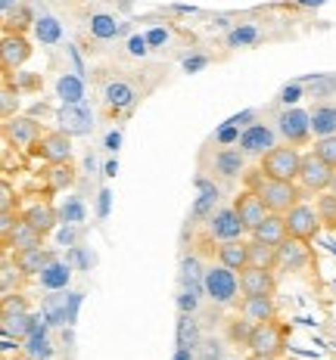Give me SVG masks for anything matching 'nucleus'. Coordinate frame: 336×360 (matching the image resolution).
<instances>
[{
    "label": "nucleus",
    "instance_id": "412c9836",
    "mask_svg": "<svg viewBox=\"0 0 336 360\" xmlns=\"http://www.w3.org/2000/svg\"><path fill=\"white\" fill-rule=\"evenodd\" d=\"M240 314L249 323H265V320H274V298L271 295H252V298H243L240 304Z\"/></svg>",
    "mask_w": 336,
    "mask_h": 360
},
{
    "label": "nucleus",
    "instance_id": "c03bdc74",
    "mask_svg": "<svg viewBox=\"0 0 336 360\" xmlns=\"http://www.w3.org/2000/svg\"><path fill=\"white\" fill-rule=\"evenodd\" d=\"M178 304H181V311L184 314H193V311H197V292H193V289H184L181 292V298H178Z\"/></svg>",
    "mask_w": 336,
    "mask_h": 360
},
{
    "label": "nucleus",
    "instance_id": "ea45409f",
    "mask_svg": "<svg viewBox=\"0 0 336 360\" xmlns=\"http://www.w3.org/2000/svg\"><path fill=\"white\" fill-rule=\"evenodd\" d=\"M315 153L336 171V134H330V137H321L315 143Z\"/></svg>",
    "mask_w": 336,
    "mask_h": 360
},
{
    "label": "nucleus",
    "instance_id": "473e14b6",
    "mask_svg": "<svg viewBox=\"0 0 336 360\" xmlns=\"http://www.w3.org/2000/svg\"><path fill=\"white\" fill-rule=\"evenodd\" d=\"M35 34L41 44H56L63 37V28H59V22L54 16H41L35 19Z\"/></svg>",
    "mask_w": 336,
    "mask_h": 360
},
{
    "label": "nucleus",
    "instance_id": "6e6552de",
    "mask_svg": "<svg viewBox=\"0 0 336 360\" xmlns=\"http://www.w3.org/2000/svg\"><path fill=\"white\" fill-rule=\"evenodd\" d=\"M330 177H333V168L321 159L318 153H309L302 155V171H299V184L311 193H321V190H330Z\"/></svg>",
    "mask_w": 336,
    "mask_h": 360
},
{
    "label": "nucleus",
    "instance_id": "2eb2a0df",
    "mask_svg": "<svg viewBox=\"0 0 336 360\" xmlns=\"http://www.w3.org/2000/svg\"><path fill=\"white\" fill-rule=\"evenodd\" d=\"M54 261H56V255L41 249V245H37V249H25V252L13 255V264H16V270L22 276H41L44 270L54 264Z\"/></svg>",
    "mask_w": 336,
    "mask_h": 360
},
{
    "label": "nucleus",
    "instance_id": "39448f33",
    "mask_svg": "<svg viewBox=\"0 0 336 360\" xmlns=\"http://www.w3.org/2000/svg\"><path fill=\"white\" fill-rule=\"evenodd\" d=\"M32 155L50 162V165H63L72 159V137L66 131H47L41 140L32 146Z\"/></svg>",
    "mask_w": 336,
    "mask_h": 360
},
{
    "label": "nucleus",
    "instance_id": "c756f323",
    "mask_svg": "<svg viewBox=\"0 0 336 360\" xmlns=\"http://www.w3.org/2000/svg\"><path fill=\"white\" fill-rule=\"evenodd\" d=\"M199 345V326L197 320L190 317V314H184L181 320H178V348H197Z\"/></svg>",
    "mask_w": 336,
    "mask_h": 360
},
{
    "label": "nucleus",
    "instance_id": "f03ea898",
    "mask_svg": "<svg viewBox=\"0 0 336 360\" xmlns=\"http://www.w3.org/2000/svg\"><path fill=\"white\" fill-rule=\"evenodd\" d=\"M261 171H265V177H274V180H299L302 155H299V149L290 146V143L274 146L261 155Z\"/></svg>",
    "mask_w": 336,
    "mask_h": 360
},
{
    "label": "nucleus",
    "instance_id": "6ab92c4d",
    "mask_svg": "<svg viewBox=\"0 0 336 360\" xmlns=\"http://www.w3.org/2000/svg\"><path fill=\"white\" fill-rule=\"evenodd\" d=\"M22 221L25 224H32L35 230H41L44 236L50 233V230L56 227V221H59V212L50 202H35V205H28L25 212H22Z\"/></svg>",
    "mask_w": 336,
    "mask_h": 360
},
{
    "label": "nucleus",
    "instance_id": "f8f14e48",
    "mask_svg": "<svg viewBox=\"0 0 336 360\" xmlns=\"http://www.w3.org/2000/svg\"><path fill=\"white\" fill-rule=\"evenodd\" d=\"M274 270H265V267H246L240 270V292L246 298L252 295H274Z\"/></svg>",
    "mask_w": 336,
    "mask_h": 360
},
{
    "label": "nucleus",
    "instance_id": "052dcab7",
    "mask_svg": "<svg viewBox=\"0 0 336 360\" xmlns=\"http://www.w3.org/2000/svg\"><path fill=\"white\" fill-rule=\"evenodd\" d=\"M175 360H193V351L190 348H181V351H178V357Z\"/></svg>",
    "mask_w": 336,
    "mask_h": 360
},
{
    "label": "nucleus",
    "instance_id": "ddd939ff",
    "mask_svg": "<svg viewBox=\"0 0 336 360\" xmlns=\"http://www.w3.org/2000/svg\"><path fill=\"white\" fill-rule=\"evenodd\" d=\"M274 146H278V137H274V131L268 124H249L240 134V149L246 155H265Z\"/></svg>",
    "mask_w": 336,
    "mask_h": 360
},
{
    "label": "nucleus",
    "instance_id": "cd10ccee",
    "mask_svg": "<svg viewBox=\"0 0 336 360\" xmlns=\"http://www.w3.org/2000/svg\"><path fill=\"white\" fill-rule=\"evenodd\" d=\"M197 190H199V199H197V205H193V217H206L215 208V202H218V190H215V184H209L206 177L197 180Z\"/></svg>",
    "mask_w": 336,
    "mask_h": 360
},
{
    "label": "nucleus",
    "instance_id": "b1692460",
    "mask_svg": "<svg viewBox=\"0 0 336 360\" xmlns=\"http://www.w3.org/2000/svg\"><path fill=\"white\" fill-rule=\"evenodd\" d=\"M311 134H315L318 140L336 134V106L333 103H321V106L311 109Z\"/></svg>",
    "mask_w": 336,
    "mask_h": 360
},
{
    "label": "nucleus",
    "instance_id": "5fc2aeb1",
    "mask_svg": "<svg viewBox=\"0 0 336 360\" xmlns=\"http://www.w3.org/2000/svg\"><path fill=\"white\" fill-rule=\"evenodd\" d=\"M75 224H69V227H66V230H59V243H63V245H72L75 243Z\"/></svg>",
    "mask_w": 336,
    "mask_h": 360
},
{
    "label": "nucleus",
    "instance_id": "79ce46f5",
    "mask_svg": "<svg viewBox=\"0 0 336 360\" xmlns=\"http://www.w3.org/2000/svg\"><path fill=\"white\" fill-rule=\"evenodd\" d=\"M252 326H256V323H249V320H234V323H230V329H228V333H230V339H234V342H243V345H249V335H252Z\"/></svg>",
    "mask_w": 336,
    "mask_h": 360
},
{
    "label": "nucleus",
    "instance_id": "de8ad7c7",
    "mask_svg": "<svg viewBox=\"0 0 336 360\" xmlns=\"http://www.w3.org/2000/svg\"><path fill=\"white\" fill-rule=\"evenodd\" d=\"M147 37H131V41H128V53L131 56H144L147 53Z\"/></svg>",
    "mask_w": 336,
    "mask_h": 360
},
{
    "label": "nucleus",
    "instance_id": "aec40b11",
    "mask_svg": "<svg viewBox=\"0 0 336 360\" xmlns=\"http://www.w3.org/2000/svg\"><path fill=\"white\" fill-rule=\"evenodd\" d=\"M287 236H290V233H287V217H283V214H274V212L268 214L256 230H252V239H261V243H268V245H280Z\"/></svg>",
    "mask_w": 336,
    "mask_h": 360
},
{
    "label": "nucleus",
    "instance_id": "bb28decb",
    "mask_svg": "<svg viewBox=\"0 0 336 360\" xmlns=\"http://www.w3.org/2000/svg\"><path fill=\"white\" fill-rule=\"evenodd\" d=\"M249 267L274 270L278 267V245H268V243H261V239H252L249 243Z\"/></svg>",
    "mask_w": 336,
    "mask_h": 360
},
{
    "label": "nucleus",
    "instance_id": "393cba45",
    "mask_svg": "<svg viewBox=\"0 0 336 360\" xmlns=\"http://www.w3.org/2000/svg\"><path fill=\"white\" fill-rule=\"evenodd\" d=\"M35 317L28 311H4V333L16 335V339H28L32 335Z\"/></svg>",
    "mask_w": 336,
    "mask_h": 360
},
{
    "label": "nucleus",
    "instance_id": "e433bc0d",
    "mask_svg": "<svg viewBox=\"0 0 336 360\" xmlns=\"http://www.w3.org/2000/svg\"><path fill=\"white\" fill-rule=\"evenodd\" d=\"M25 354H28V360H50L54 357V348H50L47 335H32L25 345Z\"/></svg>",
    "mask_w": 336,
    "mask_h": 360
},
{
    "label": "nucleus",
    "instance_id": "a18cd8bd",
    "mask_svg": "<svg viewBox=\"0 0 336 360\" xmlns=\"http://www.w3.org/2000/svg\"><path fill=\"white\" fill-rule=\"evenodd\" d=\"M13 87L16 90H35V87H41V78H37V75H16Z\"/></svg>",
    "mask_w": 336,
    "mask_h": 360
},
{
    "label": "nucleus",
    "instance_id": "864d4df0",
    "mask_svg": "<svg viewBox=\"0 0 336 360\" xmlns=\"http://www.w3.org/2000/svg\"><path fill=\"white\" fill-rule=\"evenodd\" d=\"M234 137H240V127H234V124H228V127H224V131L218 134V140H221V143H230V140H234Z\"/></svg>",
    "mask_w": 336,
    "mask_h": 360
},
{
    "label": "nucleus",
    "instance_id": "e2e57ef3",
    "mask_svg": "<svg viewBox=\"0 0 336 360\" xmlns=\"http://www.w3.org/2000/svg\"><path fill=\"white\" fill-rule=\"evenodd\" d=\"M13 4H16V0H0V10L6 13V16H10V10H13Z\"/></svg>",
    "mask_w": 336,
    "mask_h": 360
},
{
    "label": "nucleus",
    "instance_id": "58836bf2",
    "mask_svg": "<svg viewBox=\"0 0 336 360\" xmlns=\"http://www.w3.org/2000/svg\"><path fill=\"white\" fill-rule=\"evenodd\" d=\"M252 41H259V28L256 25H237L234 32L228 34L230 47H243V44H252Z\"/></svg>",
    "mask_w": 336,
    "mask_h": 360
},
{
    "label": "nucleus",
    "instance_id": "6e6d98bb",
    "mask_svg": "<svg viewBox=\"0 0 336 360\" xmlns=\"http://www.w3.org/2000/svg\"><path fill=\"white\" fill-rule=\"evenodd\" d=\"M252 118H256V112H243V115H237V118H230L228 124H234V127H240V124H246V122H252ZM249 127V124H246Z\"/></svg>",
    "mask_w": 336,
    "mask_h": 360
},
{
    "label": "nucleus",
    "instance_id": "a211bd4d",
    "mask_svg": "<svg viewBox=\"0 0 336 360\" xmlns=\"http://www.w3.org/2000/svg\"><path fill=\"white\" fill-rule=\"evenodd\" d=\"M41 239H44L41 230H35L32 224L19 221L16 227L4 236V249H10L13 255H16V252H25V249H37V245H41Z\"/></svg>",
    "mask_w": 336,
    "mask_h": 360
},
{
    "label": "nucleus",
    "instance_id": "5701e85b",
    "mask_svg": "<svg viewBox=\"0 0 336 360\" xmlns=\"http://www.w3.org/2000/svg\"><path fill=\"white\" fill-rule=\"evenodd\" d=\"M44 317L47 323H72V295H63V292H54V295L44 302Z\"/></svg>",
    "mask_w": 336,
    "mask_h": 360
},
{
    "label": "nucleus",
    "instance_id": "a878e982",
    "mask_svg": "<svg viewBox=\"0 0 336 360\" xmlns=\"http://www.w3.org/2000/svg\"><path fill=\"white\" fill-rule=\"evenodd\" d=\"M243 159H246L243 149H221V153H215V171L224 177H237L246 165Z\"/></svg>",
    "mask_w": 336,
    "mask_h": 360
},
{
    "label": "nucleus",
    "instance_id": "9b49d317",
    "mask_svg": "<svg viewBox=\"0 0 336 360\" xmlns=\"http://www.w3.org/2000/svg\"><path fill=\"white\" fill-rule=\"evenodd\" d=\"M309 261H311V245L305 243V239L287 236L278 245V267L280 270H302Z\"/></svg>",
    "mask_w": 336,
    "mask_h": 360
},
{
    "label": "nucleus",
    "instance_id": "bf43d9fd",
    "mask_svg": "<svg viewBox=\"0 0 336 360\" xmlns=\"http://www.w3.org/2000/svg\"><path fill=\"white\" fill-rule=\"evenodd\" d=\"M296 4H299V6H324L327 0H296Z\"/></svg>",
    "mask_w": 336,
    "mask_h": 360
},
{
    "label": "nucleus",
    "instance_id": "f704fd0d",
    "mask_svg": "<svg viewBox=\"0 0 336 360\" xmlns=\"http://www.w3.org/2000/svg\"><path fill=\"white\" fill-rule=\"evenodd\" d=\"M318 217L324 227L336 230V193H324V196H318Z\"/></svg>",
    "mask_w": 336,
    "mask_h": 360
},
{
    "label": "nucleus",
    "instance_id": "4d7b16f0",
    "mask_svg": "<svg viewBox=\"0 0 336 360\" xmlns=\"http://www.w3.org/2000/svg\"><path fill=\"white\" fill-rule=\"evenodd\" d=\"M203 65H206V59H203V56H197V59H187L184 69H187V72H197V69H203Z\"/></svg>",
    "mask_w": 336,
    "mask_h": 360
},
{
    "label": "nucleus",
    "instance_id": "2f4dec72",
    "mask_svg": "<svg viewBox=\"0 0 336 360\" xmlns=\"http://www.w3.org/2000/svg\"><path fill=\"white\" fill-rule=\"evenodd\" d=\"M66 283H69V264H59V261H54L47 270L41 274V286L44 289H66Z\"/></svg>",
    "mask_w": 336,
    "mask_h": 360
},
{
    "label": "nucleus",
    "instance_id": "dca6fc26",
    "mask_svg": "<svg viewBox=\"0 0 336 360\" xmlns=\"http://www.w3.org/2000/svg\"><path fill=\"white\" fill-rule=\"evenodd\" d=\"M234 208H237V214H240V221H243V227L246 230H256L261 221H265L268 214V205L259 199V193H252V190H246V193H240L237 196V202H234Z\"/></svg>",
    "mask_w": 336,
    "mask_h": 360
},
{
    "label": "nucleus",
    "instance_id": "37998d69",
    "mask_svg": "<svg viewBox=\"0 0 336 360\" xmlns=\"http://www.w3.org/2000/svg\"><path fill=\"white\" fill-rule=\"evenodd\" d=\"M16 96H19V90L13 87L10 81H6V84H4V103H0V112H4V118H13V109L19 106Z\"/></svg>",
    "mask_w": 336,
    "mask_h": 360
},
{
    "label": "nucleus",
    "instance_id": "423d86ee",
    "mask_svg": "<svg viewBox=\"0 0 336 360\" xmlns=\"http://www.w3.org/2000/svg\"><path fill=\"white\" fill-rule=\"evenodd\" d=\"M283 217H287V233L296 239H305V243H311V239L318 236V230L324 227L318 217V208H309V205H302V202L290 208Z\"/></svg>",
    "mask_w": 336,
    "mask_h": 360
},
{
    "label": "nucleus",
    "instance_id": "0eeeda50",
    "mask_svg": "<svg viewBox=\"0 0 336 360\" xmlns=\"http://www.w3.org/2000/svg\"><path fill=\"white\" fill-rule=\"evenodd\" d=\"M278 131L290 146H302L311 137V112L305 109H287L278 118Z\"/></svg>",
    "mask_w": 336,
    "mask_h": 360
},
{
    "label": "nucleus",
    "instance_id": "f3484780",
    "mask_svg": "<svg viewBox=\"0 0 336 360\" xmlns=\"http://www.w3.org/2000/svg\"><path fill=\"white\" fill-rule=\"evenodd\" d=\"M28 56H32V44H28L19 32H16V34L6 32V34H4V50H0V59H4V72L13 75L22 63H25Z\"/></svg>",
    "mask_w": 336,
    "mask_h": 360
},
{
    "label": "nucleus",
    "instance_id": "09e8293b",
    "mask_svg": "<svg viewBox=\"0 0 336 360\" xmlns=\"http://www.w3.org/2000/svg\"><path fill=\"white\" fill-rule=\"evenodd\" d=\"M333 87H336V78H318V75H315V94H318V96L330 94Z\"/></svg>",
    "mask_w": 336,
    "mask_h": 360
},
{
    "label": "nucleus",
    "instance_id": "69168bd1",
    "mask_svg": "<svg viewBox=\"0 0 336 360\" xmlns=\"http://www.w3.org/2000/svg\"><path fill=\"white\" fill-rule=\"evenodd\" d=\"M330 193H336V171H333V177H330Z\"/></svg>",
    "mask_w": 336,
    "mask_h": 360
},
{
    "label": "nucleus",
    "instance_id": "7c9ffc66",
    "mask_svg": "<svg viewBox=\"0 0 336 360\" xmlns=\"http://www.w3.org/2000/svg\"><path fill=\"white\" fill-rule=\"evenodd\" d=\"M181 283H184V289H193V292L203 289V283H206V270L199 267V261H197V258H187L184 264H181Z\"/></svg>",
    "mask_w": 336,
    "mask_h": 360
},
{
    "label": "nucleus",
    "instance_id": "13d9d810",
    "mask_svg": "<svg viewBox=\"0 0 336 360\" xmlns=\"http://www.w3.org/2000/svg\"><path fill=\"white\" fill-rule=\"evenodd\" d=\"M4 311H25V302H4Z\"/></svg>",
    "mask_w": 336,
    "mask_h": 360
},
{
    "label": "nucleus",
    "instance_id": "0e129e2a",
    "mask_svg": "<svg viewBox=\"0 0 336 360\" xmlns=\"http://www.w3.org/2000/svg\"><path fill=\"white\" fill-rule=\"evenodd\" d=\"M249 360H278V357H268V354H252Z\"/></svg>",
    "mask_w": 336,
    "mask_h": 360
},
{
    "label": "nucleus",
    "instance_id": "72a5a7b5",
    "mask_svg": "<svg viewBox=\"0 0 336 360\" xmlns=\"http://www.w3.org/2000/svg\"><path fill=\"white\" fill-rule=\"evenodd\" d=\"M56 90H59V96H63L66 103H81L85 100V84H81V78H75V75H63Z\"/></svg>",
    "mask_w": 336,
    "mask_h": 360
},
{
    "label": "nucleus",
    "instance_id": "4be33fe9",
    "mask_svg": "<svg viewBox=\"0 0 336 360\" xmlns=\"http://www.w3.org/2000/svg\"><path fill=\"white\" fill-rule=\"evenodd\" d=\"M218 261L224 267H230V270L240 274V270L249 267V243H240V239H234V243H221Z\"/></svg>",
    "mask_w": 336,
    "mask_h": 360
},
{
    "label": "nucleus",
    "instance_id": "c9c22d12",
    "mask_svg": "<svg viewBox=\"0 0 336 360\" xmlns=\"http://www.w3.org/2000/svg\"><path fill=\"white\" fill-rule=\"evenodd\" d=\"M72 180H75V171L69 168V162H63V165H54L50 168V177H47V184H50V190H66V186H72Z\"/></svg>",
    "mask_w": 336,
    "mask_h": 360
},
{
    "label": "nucleus",
    "instance_id": "4468645a",
    "mask_svg": "<svg viewBox=\"0 0 336 360\" xmlns=\"http://www.w3.org/2000/svg\"><path fill=\"white\" fill-rule=\"evenodd\" d=\"M4 134H6V140H13V143H19V146H28V149L44 137L41 124H37L35 118H19V115L4 118Z\"/></svg>",
    "mask_w": 336,
    "mask_h": 360
},
{
    "label": "nucleus",
    "instance_id": "9d476101",
    "mask_svg": "<svg viewBox=\"0 0 336 360\" xmlns=\"http://www.w3.org/2000/svg\"><path fill=\"white\" fill-rule=\"evenodd\" d=\"M209 233L212 239H218V243H234V239H240L246 233L240 214H237V208H221V212H215L209 217Z\"/></svg>",
    "mask_w": 336,
    "mask_h": 360
},
{
    "label": "nucleus",
    "instance_id": "c85d7f7f",
    "mask_svg": "<svg viewBox=\"0 0 336 360\" xmlns=\"http://www.w3.org/2000/svg\"><path fill=\"white\" fill-rule=\"evenodd\" d=\"M103 96H106V103L112 109H128L134 103V90L125 84V81H112V84H106Z\"/></svg>",
    "mask_w": 336,
    "mask_h": 360
},
{
    "label": "nucleus",
    "instance_id": "a19ab883",
    "mask_svg": "<svg viewBox=\"0 0 336 360\" xmlns=\"http://www.w3.org/2000/svg\"><path fill=\"white\" fill-rule=\"evenodd\" d=\"M59 217H63L66 224H81L85 221V205H81V199H66V205L59 208Z\"/></svg>",
    "mask_w": 336,
    "mask_h": 360
},
{
    "label": "nucleus",
    "instance_id": "8fccbe9b",
    "mask_svg": "<svg viewBox=\"0 0 336 360\" xmlns=\"http://www.w3.org/2000/svg\"><path fill=\"white\" fill-rule=\"evenodd\" d=\"M0 193H4V202H0V212H13V190H10V184L0 186Z\"/></svg>",
    "mask_w": 336,
    "mask_h": 360
},
{
    "label": "nucleus",
    "instance_id": "f257e3e1",
    "mask_svg": "<svg viewBox=\"0 0 336 360\" xmlns=\"http://www.w3.org/2000/svg\"><path fill=\"white\" fill-rule=\"evenodd\" d=\"M246 184H249L252 193H259V199L268 205V212L274 214H287L293 205L302 202V190L296 186V180H274L265 177V171H256V174H246Z\"/></svg>",
    "mask_w": 336,
    "mask_h": 360
},
{
    "label": "nucleus",
    "instance_id": "49530a36",
    "mask_svg": "<svg viewBox=\"0 0 336 360\" xmlns=\"http://www.w3.org/2000/svg\"><path fill=\"white\" fill-rule=\"evenodd\" d=\"M19 221H22V214H16V212H0V233L6 236Z\"/></svg>",
    "mask_w": 336,
    "mask_h": 360
},
{
    "label": "nucleus",
    "instance_id": "1a4fd4ad",
    "mask_svg": "<svg viewBox=\"0 0 336 360\" xmlns=\"http://www.w3.org/2000/svg\"><path fill=\"white\" fill-rule=\"evenodd\" d=\"M59 131H66L69 137H85L94 131V115L85 103H63L59 109Z\"/></svg>",
    "mask_w": 336,
    "mask_h": 360
},
{
    "label": "nucleus",
    "instance_id": "680f3d73",
    "mask_svg": "<svg viewBox=\"0 0 336 360\" xmlns=\"http://www.w3.org/2000/svg\"><path fill=\"white\" fill-rule=\"evenodd\" d=\"M118 140H122L118 134H109V137H106V146H109V149H116V146H118Z\"/></svg>",
    "mask_w": 336,
    "mask_h": 360
},
{
    "label": "nucleus",
    "instance_id": "3c124183",
    "mask_svg": "<svg viewBox=\"0 0 336 360\" xmlns=\"http://www.w3.org/2000/svg\"><path fill=\"white\" fill-rule=\"evenodd\" d=\"M147 41L153 44V47H159V44H166V41H168V32H162V28H153V32L147 34Z\"/></svg>",
    "mask_w": 336,
    "mask_h": 360
},
{
    "label": "nucleus",
    "instance_id": "4c0bfd02",
    "mask_svg": "<svg viewBox=\"0 0 336 360\" xmlns=\"http://www.w3.org/2000/svg\"><path fill=\"white\" fill-rule=\"evenodd\" d=\"M91 32L97 37H116L122 28L116 25V19H112V16H103V13H97V16H91Z\"/></svg>",
    "mask_w": 336,
    "mask_h": 360
},
{
    "label": "nucleus",
    "instance_id": "7ed1b4c3",
    "mask_svg": "<svg viewBox=\"0 0 336 360\" xmlns=\"http://www.w3.org/2000/svg\"><path fill=\"white\" fill-rule=\"evenodd\" d=\"M252 354H268V357H280L287 351V329H283L278 320H265V323H256L252 326V335H249V345Z\"/></svg>",
    "mask_w": 336,
    "mask_h": 360
},
{
    "label": "nucleus",
    "instance_id": "603ef678",
    "mask_svg": "<svg viewBox=\"0 0 336 360\" xmlns=\"http://www.w3.org/2000/svg\"><path fill=\"white\" fill-rule=\"evenodd\" d=\"M299 94H302V87L293 84V87H287V90H283V94H280V100L290 106V103H296V100H299Z\"/></svg>",
    "mask_w": 336,
    "mask_h": 360
},
{
    "label": "nucleus",
    "instance_id": "20e7f679",
    "mask_svg": "<svg viewBox=\"0 0 336 360\" xmlns=\"http://www.w3.org/2000/svg\"><path fill=\"white\" fill-rule=\"evenodd\" d=\"M203 289H206V295L212 298L215 304H230L237 298V292H240V276H237V270H230L224 264L209 267Z\"/></svg>",
    "mask_w": 336,
    "mask_h": 360
}]
</instances>
